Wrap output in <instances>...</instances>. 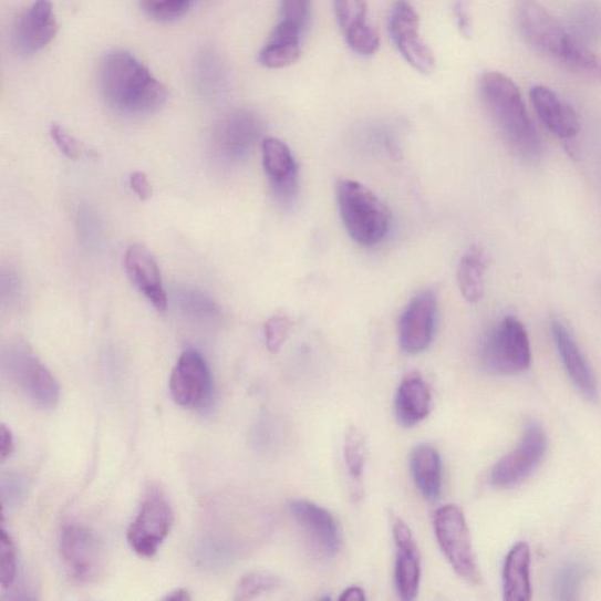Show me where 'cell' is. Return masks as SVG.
I'll return each instance as SVG.
<instances>
[{"mask_svg":"<svg viewBox=\"0 0 601 601\" xmlns=\"http://www.w3.org/2000/svg\"><path fill=\"white\" fill-rule=\"evenodd\" d=\"M515 19L522 39L538 53L572 73L601 83V58L536 0H517Z\"/></svg>","mask_w":601,"mask_h":601,"instance_id":"cell-1","label":"cell"},{"mask_svg":"<svg viewBox=\"0 0 601 601\" xmlns=\"http://www.w3.org/2000/svg\"><path fill=\"white\" fill-rule=\"evenodd\" d=\"M99 85L104 101L115 111L128 115L159 112L168 100V91L138 58L123 50L103 56Z\"/></svg>","mask_w":601,"mask_h":601,"instance_id":"cell-2","label":"cell"},{"mask_svg":"<svg viewBox=\"0 0 601 601\" xmlns=\"http://www.w3.org/2000/svg\"><path fill=\"white\" fill-rule=\"evenodd\" d=\"M480 99L504 143L525 162H537L542 155L540 134L529 115L525 100L507 74L484 73L479 83Z\"/></svg>","mask_w":601,"mask_h":601,"instance_id":"cell-3","label":"cell"},{"mask_svg":"<svg viewBox=\"0 0 601 601\" xmlns=\"http://www.w3.org/2000/svg\"><path fill=\"white\" fill-rule=\"evenodd\" d=\"M336 200L344 228L355 242L364 247L380 243L390 231L392 215L377 194L356 180L336 184Z\"/></svg>","mask_w":601,"mask_h":601,"instance_id":"cell-4","label":"cell"},{"mask_svg":"<svg viewBox=\"0 0 601 601\" xmlns=\"http://www.w3.org/2000/svg\"><path fill=\"white\" fill-rule=\"evenodd\" d=\"M434 530L439 548L454 571L473 586L483 583L467 518L454 504L439 508L434 515Z\"/></svg>","mask_w":601,"mask_h":601,"instance_id":"cell-5","label":"cell"},{"mask_svg":"<svg viewBox=\"0 0 601 601\" xmlns=\"http://www.w3.org/2000/svg\"><path fill=\"white\" fill-rule=\"evenodd\" d=\"M483 362L498 375H515L529 370L531 343L525 324L515 317L504 318L493 329L483 346Z\"/></svg>","mask_w":601,"mask_h":601,"instance_id":"cell-6","label":"cell"},{"mask_svg":"<svg viewBox=\"0 0 601 601\" xmlns=\"http://www.w3.org/2000/svg\"><path fill=\"white\" fill-rule=\"evenodd\" d=\"M3 363L10 379L38 408L52 411L60 403V384L28 346H11Z\"/></svg>","mask_w":601,"mask_h":601,"instance_id":"cell-7","label":"cell"},{"mask_svg":"<svg viewBox=\"0 0 601 601\" xmlns=\"http://www.w3.org/2000/svg\"><path fill=\"white\" fill-rule=\"evenodd\" d=\"M548 450V437L537 422L527 425L518 447L493 468L489 481L497 489H512L525 483L539 467Z\"/></svg>","mask_w":601,"mask_h":601,"instance_id":"cell-8","label":"cell"},{"mask_svg":"<svg viewBox=\"0 0 601 601\" xmlns=\"http://www.w3.org/2000/svg\"><path fill=\"white\" fill-rule=\"evenodd\" d=\"M64 564L72 578L90 584L104 573L105 551L101 537L91 528L71 522L64 527L61 538Z\"/></svg>","mask_w":601,"mask_h":601,"instance_id":"cell-9","label":"cell"},{"mask_svg":"<svg viewBox=\"0 0 601 601\" xmlns=\"http://www.w3.org/2000/svg\"><path fill=\"white\" fill-rule=\"evenodd\" d=\"M173 520V510L166 497L159 491H152L127 531L133 551L144 558L157 555L170 532Z\"/></svg>","mask_w":601,"mask_h":601,"instance_id":"cell-10","label":"cell"},{"mask_svg":"<svg viewBox=\"0 0 601 601\" xmlns=\"http://www.w3.org/2000/svg\"><path fill=\"white\" fill-rule=\"evenodd\" d=\"M387 29L405 62L422 74H432L435 55L419 35V17L408 0H396Z\"/></svg>","mask_w":601,"mask_h":601,"instance_id":"cell-11","label":"cell"},{"mask_svg":"<svg viewBox=\"0 0 601 601\" xmlns=\"http://www.w3.org/2000/svg\"><path fill=\"white\" fill-rule=\"evenodd\" d=\"M170 394L187 410H199L209 402L213 381L208 363L197 351H186L170 375Z\"/></svg>","mask_w":601,"mask_h":601,"instance_id":"cell-12","label":"cell"},{"mask_svg":"<svg viewBox=\"0 0 601 601\" xmlns=\"http://www.w3.org/2000/svg\"><path fill=\"white\" fill-rule=\"evenodd\" d=\"M288 509L317 553L322 558H334L339 553L341 531L331 512L304 499L290 501Z\"/></svg>","mask_w":601,"mask_h":601,"instance_id":"cell-13","label":"cell"},{"mask_svg":"<svg viewBox=\"0 0 601 601\" xmlns=\"http://www.w3.org/2000/svg\"><path fill=\"white\" fill-rule=\"evenodd\" d=\"M437 298L433 290H424L414 298L398 321V341L402 351L419 354L428 348L435 336Z\"/></svg>","mask_w":601,"mask_h":601,"instance_id":"cell-14","label":"cell"},{"mask_svg":"<svg viewBox=\"0 0 601 601\" xmlns=\"http://www.w3.org/2000/svg\"><path fill=\"white\" fill-rule=\"evenodd\" d=\"M58 33V23L51 0H34L19 18L13 41L19 52L34 54L45 49Z\"/></svg>","mask_w":601,"mask_h":601,"instance_id":"cell-15","label":"cell"},{"mask_svg":"<svg viewBox=\"0 0 601 601\" xmlns=\"http://www.w3.org/2000/svg\"><path fill=\"white\" fill-rule=\"evenodd\" d=\"M263 167L277 200L287 206L298 194L299 172L292 151L277 138L262 142Z\"/></svg>","mask_w":601,"mask_h":601,"instance_id":"cell-16","label":"cell"},{"mask_svg":"<svg viewBox=\"0 0 601 601\" xmlns=\"http://www.w3.org/2000/svg\"><path fill=\"white\" fill-rule=\"evenodd\" d=\"M396 545L395 587L401 599L415 600L421 584L422 567L417 541L406 522L396 518L393 526Z\"/></svg>","mask_w":601,"mask_h":601,"instance_id":"cell-17","label":"cell"},{"mask_svg":"<svg viewBox=\"0 0 601 601\" xmlns=\"http://www.w3.org/2000/svg\"><path fill=\"white\" fill-rule=\"evenodd\" d=\"M261 133V122L250 111H237L226 116L213 135V146L229 160H238L256 144Z\"/></svg>","mask_w":601,"mask_h":601,"instance_id":"cell-18","label":"cell"},{"mask_svg":"<svg viewBox=\"0 0 601 601\" xmlns=\"http://www.w3.org/2000/svg\"><path fill=\"white\" fill-rule=\"evenodd\" d=\"M125 269L131 282L160 313L168 302L157 261L142 245H132L125 255Z\"/></svg>","mask_w":601,"mask_h":601,"instance_id":"cell-19","label":"cell"},{"mask_svg":"<svg viewBox=\"0 0 601 601\" xmlns=\"http://www.w3.org/2000/svg\"><path fill=\"white\" fill-rule=\"evenodd\" d=\"M530 100L538 118L560 139L576 138L580 131L579 116L574 108L551 89L535 85L530 90Z\"/></svg>","mask_w":601,"mask_h":601,"instance_id":"cell-20","label":"cell"},{"mask_svg":"<svg viewBox=\"0 0 601 601\" xmlns=\"http://www.w3.org/2000/svg\"><path fill=\"white\" fill-rule=\"evenodd\" d=\"M550 329L560 361L563 363L572 383L581 394L594 400L598 396L594 375L569 329L558 320L551 322Z\"/></svg>","mask_w":601,"mask_h":601,"instance_id":"cell-21","label":"cell"},{"mask_svg":"<svg viewBox=\"0 0 601 601\" xmlns=\"http://www.w3.org/2000/svg\"><path fill=\"white\" fill-rule=\"evenodd\" d=\"M433 395L428 383L419 374L405 376L395 397V414L405 428H412L433 411Z\"/></svg>","mask_w":601,"mask_h":601,"instance_id":"cell-22","label":"cell"},{"mask_svg":"<svg viewBox=\"0 0 601 601\" xmlns=\"http://www.w3.org/2000/svg\"><path fill=\"white\" fill-rule=\"evenodd\" d=\"M502 598L507 601H530L531 550L526 541H519L510 550L502 568Z\"/></svg>","mask_w":601,"mask_h":601,"instance_id":"cell-23","label":"cell"},{"mask_svg":"<svg viewBox=\"0 0 601 601\" xmlns=\"http://www.w3.org/2000/svg\"><path fill=\"white\" fill-rule=\"evenodd\" d=\"M416 488L426 500L438 499L443 487V463L438 452L428 444L418 445L411 458Z\"/></svg>","mask_w":601,"mask_h":601,"instance_id":"cell-24","label":"cell"},{"mask_svg":"<svg viewBox=\"0 0 601 601\" xmlns=\"http://www.w3.org/2000/svg\"><path fill=\"white\" fill-rule=\"evenodd\" d=\"M487 260L483 250L478 247H473L465 255L458 267L457 280L460 293L469 303H478L486 293V283H484V274H486Z\"/></svg>","mask_w":601,"mask_h":601,"instance_id":"cell-25","label":"cell"},{"mask_svg":"<svg viewBox=\"0 0 601 601\" xmlns=\"http://www.w3.org/2000/svg\"><path fill=\"white\" fill-rule=\"evenodd\" d=\"M571 33L588 45L601 42V4L595 0H580L570 12Z\"/></svg>","mask_w":601,"mask_h":601,"instance_id":"cell-26","label":"cell"},{"mask_svg":"<svg viewBox=\"0 0 601 601\" xmlns=\"http://www.w3.org/2000/svg\"><path fill=\"white\" fill-rule=\"evenodd\" d=\"M302 54L299 41L269 38L267 45L258 54V63L270 70L296 64Z\"/></svg>","mask_w":601,"mask_h":601,"instance_id":"cell-27","label":"cell"},{"mask_svg":"<svg viewBox=\"0 0 601 601\" xmlns=\"http://www.w3.org/2000/svg\"><path fill=\"white\" fill-rule=\"evenodd\" d=\"M344 462L349 476L360 480L363 476L366 463V439L356 426H351L344 436Z\"/></svg>","mask_w":601,"mask_h":601,"instance_id":"cell-28","label":"cell"},{"mask_svg":"<svg viewBox=\"0 0 601 601\" xmlns=\"http://www.w3.org/2000/svg\"><path fill=\"white\" fill-rule=\"evenodd\" d=\"M282 586L281 579L269 572H253L243 576L236 590V600H251L273 592Z\"/></svg>","mask_w":601,"mask_h":601,"instance_id":"cell-29","label":"cell"},{"mask_svg":"<svg viewBox=\"0 0 601 601\" xmlns=\"http://www.w3.org/2000/svg\"><path fill=\"white\" fill-rule=\"evenodd\" d=\"M334 11L344 35L366 24L365 0H334Z\"/></svg>","mask_w":601,"mask_h":601,"instance_id":"cell-30","label":"cell"},{"mask_svg":"<svg viewBox=\"0 0 601 601\" xmlns=\"http://www.w3.org/2000/svg\"><path fill=\"white\" fill-rule=\"evenodd\" d=\"M190 3L191 0H142V8L153 21L168 23L182 18Z\"/></svg>","mask_w":601,"mask_h":601,"instance_id":"cell-31","label":"cell"},{"mask_svg":"<svg viewBox=\"0 0 601 601\" xmlns=\"http://www.w3.org/2000/svg\"><path fill=\"white\" fill-rule=\"evenodd\" d=\"M0 583L10 589L17 577V548L11 535L3 528L0 533Z\"/></svg>","mask_w":601,"mask_h":601,"instance_id":"cell-32","label":"cell"},{"mask_svg":"<svg viewBox=\"0 0 601 601\" xmlns=\"http://www.w3.org/2000/svg\"><path fill=\"white\" fill-rule=\"evenodd\" d=\"M344 37L349 48L360 55L371 56L380 49V35L371 25L364 24Z\"/></svg>","mask_w":601,"mask_h":601,"instance_id":"cell-33","label":"cell"},{"mask_svg":"<svg viewBox=\"0 0 601 601\" xmlns=\"http://www.w3.org/2000/svg\"><path fill=\"white\" fill-rule=\"evenodd\" d=\"M293 322L287 317L270 318L265 325L266 345L270 353H279L292 332Z\"/></svg>","mask_w":601,"mask_h":601,"instance_id":"cell-34","label":"cell"},{"mask_svg":"<svg viewBox=\"0 0 601 601\" xmlns=\"http://www.w3.org/2000/svg\"><path fill=\"white\" fill-rule=\"evenodd\" d=\"M581 570L576 564H567L556 576L555 591L559 600H572L579 591Z\"/></svg>","mask_w":601,"mask_h":601,"instance_id":"cell-35","label":"cell"},{"mask_svg":"<svg viewBox=\"0 0 601 601\" xmlns=\"http://www.w3.org/2000/svg\"><path fill=\"white\" fill-rule=\"evenodd\" d=\"M282 21L298 28L302 33L310 19L312 0H282Z\"/></svg>","mask_w":601,"mask_h":601,"instance_id":"cell-36","label":"cell"},{"mask_svg":"<svg viewBox=\"0 0 601 601\" xmlns=\"http://www.w3.org/2000/svg\"><path fill=\"white\" fill-rule=\"evenodd\" d=\"M51 137L58 148L71 160L81 158L82 148L72 135L61 125L53 124L51 126Z\"/></svg>","mask_w":601,"mask_h":601,"instance_id":"cell-37","label":"cell"},{"mask_svg":"<svg viewBox=\"0 0 601 601\" xmlns=\"http://www.w3.org/2000/svg\"><path fill=\"white\" fill-rule=\"evenodd\" d=\"M454 14L458 31L464 38L473 37V19L469 10V4L465 0H456L454 6Z\"/></svg>","mask_w":601,"mask_h":601,"instance_id":"cell-38","label":"cell"},{"mask_svg":"<svg viewBox=\"0 0 601 601\" xmlns=\"http://www.w3.org/2000/svg\"><path fill=\"white\" fill-rule=\"evenodd\" d=\"M185 302L194 313L204 314L205 317L215 315L217 313L216 304L197 292H188V296H185Z\"/></svg>","mask_w":601,"mask_h":601,"instance_id":"cell-39","label":"cell"},{"mask_svg":"<svg viewBox=\"0 0 601 601\" xmlns=\"http://www.w3.org/2000/svg\"><path fill=\"white\" fill-rule=\"evenodd\" d=\"M129 185L141 200L147 201L152 198V186L145 173L138 170L131 174Z\"/></svg>","mask_w":601,"mask_h":601,"instance_id":"cell-40","label":"cell"},{"mask_svg":"<svg viewBox=\"0 0 601 601\" xmlns=\"http://www.w3.org/2000/svg\"><path fill=\"white\" fill-rule=\"evenodd\" d=\"M24 483L21 478L15 477L12 478L11 476L9 478H4L3 480V497L11 500H18L19 498L23 497L24 491Z\"/></svg>","mask_w":601,"mask_h":601,"instance_id":"cell-41","label":"cell"},{"mask_svg":"<svg viewBox=\"0 0 601 601\" xmlns=\"http://www.w3.org/2000/svg\"><path fill=\"white\" fill-rule=\"evenodd\" d=\"M0 441H2V444H0V455H2V460H6L14 452V438L6 424H2Z\"/></svg>","mask_w":601,"mask_h":601,"instance_id":"cell-42","label":"cell"},{"mask_svg":"<svg viewBox=\"0 0 601 601\" xmlns=\"http://www.w3.org/2000/svg\"><path fill=\"white\" fill-rule=\"evenodd\" d=\"M339 599L341 601H364L366 597L361 588L351 587L344 590Z\"/></svg>","mask_w":601,"mask_h":601,"instance_id":"cell-43","label":"cell"},{"mask_svg":"<svg viewBox=\"0 0 601 601\" xmlns=\"http://www.w3.org/2000/svg\"><path fill=\"white\" fill-rule=\"evenodd\" d=\"M163 599L166 600V601H169V600H172V601H189V600H191V595L187 590L178 589V590L172 591L170 593L165 595Z\"/></svg>","mask_w":601,"mask_h":601,"instance_id":"cell-44","label":"cell"}]
</instances>
